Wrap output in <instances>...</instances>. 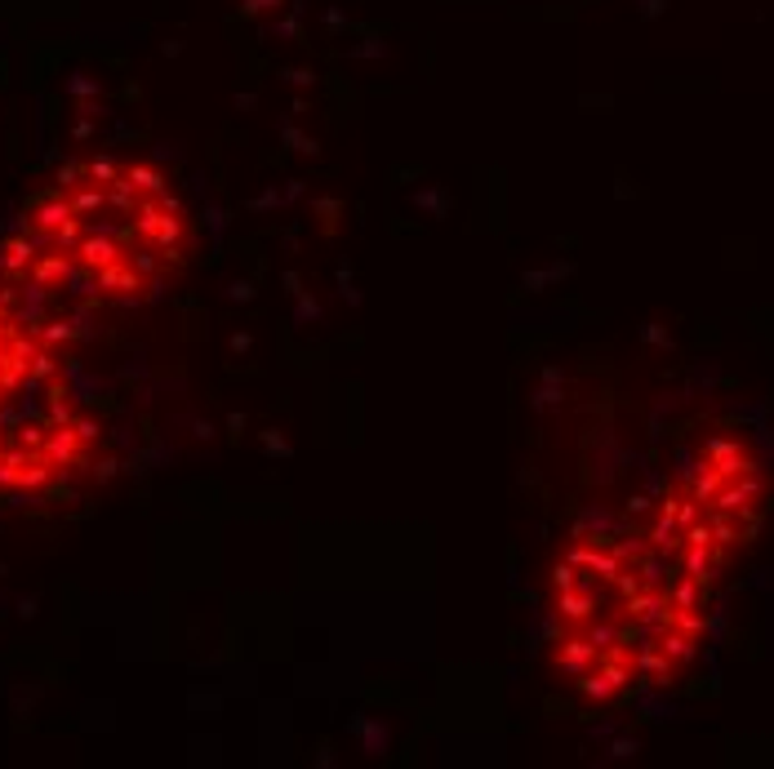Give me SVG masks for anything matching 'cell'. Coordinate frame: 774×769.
Segmentation results:
<instances>
[{
    "mask_svg": "<svg viewBox=\"0 0 774 769\" xmlns=\"http://www.w3.org/2000/svg\"><path fill=\"white\" fill-rule=\"evenodd\" d=\"M703 583L655 534L583 543L556 569V663L597 698L663 680L694 654Z\"/></svg>",
    "mask_w": 774,
    "mask_h": 769,
    "instance_id": "obj_1",
    "label": "cell"
}]
</instances>
